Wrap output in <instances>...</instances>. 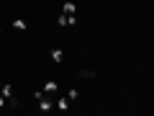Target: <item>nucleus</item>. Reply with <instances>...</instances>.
<instances>
[{"label":"nucleus","mask_w":154,"mask_h":116,"mask_svg":"<svg viewBox=\"0 0 154 116\" xmlns=\"http://www.w3.org/2000/svg\"><path fill=\"white\" fill-rule=\"evenodd\" d=\"M5 103H8V101L3 98V95H0V108H5Z\"/></svg>","instance_id":"nucleus-11"},{"label":"nucleus","mask_w":154,"mask_h":116,"mask_svg":"<svg viewBox=\"0 0 154 116\" xmlns=\"http://www.w3.org/2000/svg\"><path fill=\"white\" fill-rule=\"evenodd\" d=\"M67 98H69V101H80V90H77V88H69V90H67Z\"/></svg>","instance_id":"nucleus-9"},{"label":"nucleus","mask_w":154,"mask_h":116,"mask_svg":"<svg viewBox=\"0 0 154 116\" xmlns=\"http://www.w3.org/2000/svg\"><path fill=\"white\" fill-rule=\"evenodd\" d=\"M57 26H62V28H64V26H67V13H62V16H59V18H57Z\"/></svg>","instance_id":"nucleus-10"},{"label":"nucleus","mask_w":154,"mask_h":116,"mask_svg":"<svg viewBox=\"0 0 154 116\" xmlns=\"http://www.w3.org/2000/svg\"><path fill=\"white\" fill-rule=\"evenodd\" d=\"M0 34H3V26H0Z\"/></svg>","instance_id":"nucleus-12"},{"label":"nucleus","mask_w":154,"mask_h":116,"mask_svg":"<svg viewBox=\"0 0 154 116\" xmlns=\"http://www.w3.org/2000/svg\"><path fill=\"white\" fill-rule=\"evenodd\" d=\"M0 95H3L5 101H8V98H13V85H8V83L3 85V83H0Z\"/></svg>","instance_id":"nucleus-5"},{"label":"nucleus","mask_w":154,"mask_h":116,"mask_svg":"<svg viewBox=\"0 0 154 116\" xmlns=\"http://www.w3.org/2000/svg\"><path fill=\"white\" fill-rule=\"evenodd\" d=\"M80 77H82V80H95L98 75H95L93 70H80Z\"/></svg>","instance_id":"nucleus-8"},{"label":"nucleus","mask_w":154,"mask_h":116,"mask_svg":"<svg viewBox=\"0 0 154 116\" xmlns=\"http://www.w3.org/2000/svg\"><path fill=\"white\" fill-rule=\"evenodd\" d=\"M13 28H16V31H26V21H23V18H13V23H11Z\"/></svg>","instance_id":"nucleus-7"},{"label":"nucleus","mask_w":154,"mask_h":116,"mask_svg":"<svg viewBox=\"0 0 154 116\" xmlns=\"http://www.w3.org/2000/svg\"><path fill=\"white\" fill-rule=\"evenodd\" d=\"M54 108L57 111H69V98H67V95H59V98H57V103H54Z\"/></svg>","instance_id":"nucleus-3"},{"label":"nucleus","mask_w":154,"mask_h":116,"mask_svg":"<svg viewBox=\"0 0 154 116\" xmlns=\"http://www.w3.org/2000/svg\"><path fill=\"white\" fill-rule=\"evenodd\" d=\"M62 13H67V16H69V13H77V5L72 3V0H67L64 5H62Z\"/></svg>","instance_id":"nucleus-6"},{"label":"nucleus","mask_w":154,"mask_h":116,"mask_svg":"<svg viewBox=\"0 0 154 116\" xmlns=\"http://www.w3.org/2000/svg\"><path fill=\"white\" fill-rule=\"evenodd\" d=\"M36 103H38V111H41V114H49V111H54V101H51L46 93L41 95V98H38Z\"/></svg>","instance_id":"nucleus-1"},{"label":"nucleus","mask_w":154,"mask_h":116,"mask_svg":"<svg viewBox=\"0 0 154 116\" xmlns=\"http://www.w3.org/2000/svg\"><path fill=\"white\" fill-rule=\"evenodd\" d=\"M49 57H51L54 65H62V60H64V49H62V47H54V49L49 52Z\"/></svg>","instance_id":"nucleus-2"},{"label":"nucleus","mask_w":154,"mask_h":116,"mask_svg":"<svg viewBox=\"0 0 154 116\" xmlns=\"http://www.w3.org/2000/svg\"><path fill=\"white\" fill-rule=\"evenodd\" d=\"M41 90H44L46 95H51V93H57V90H59V83H57V80H46Z\"/></svg>","instance_id":"nucleus-4"}]
</instances>
